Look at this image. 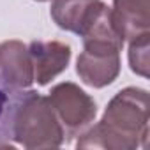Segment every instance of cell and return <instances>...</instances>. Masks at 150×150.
I'll return each instance as SVG.
<instances>
[{
  "label": "cell",
  "mask_w": 150,
  "mask_h": 150,
  "mask_svg": "<svg viewBox=\"0 0 150 150\" xmlns=\"http://www.w3.org/2000/svg\"><path fill=\"white\" fill-rule=\"evenodd\" d=\"M20 90L0 85V148L13 146V110Z\"/></svg>",
  "instance_id": "obj_9"
},
{
  "label": "cell",
  "mask_w": 150,
  "mask_h": 150,
  "mask_svg": "<svg viewBox=\"0 0 150 150\" xmlns=\"http://www.w3.org/2000/svg\"><path fill=\"white\" fill-rule=\"evenodd\" d=\"M34 81L44 87L64 72L71 60V46L60 41H32L28 44Z\"/></svg>",
  "instance_id": "obj_6"
},
{
  "label": "cell",
  "mask_w": 150,
  "mask_h": 150,
  "mask_svg": "<svg viewBox=\"0 0 150 150\" xmlns=\"http://www.w3.org/2000/svg\"><path fill=\"white\" fill-rule=\"evenodd\" d=\"M148 42H150V32L129 41V65L132 72L139 74L143 78H148V67H150Z\"/></svg>",
  "instance_id": "obj_10"
},
{
  "label": "cell",
  "mask_w": 150,
  "mask_h": 150,
  "mask_svg": "<svg viewBox=\"0 0 150 150\" xmlns=\"http://www.w3.org/2000/svg\"><path fill=\"white\" fill-rule=\"evenodd\" d=\"M111 18L124 41L148 34L150 0H113Z\"/></svg>",
  "instance_id": "obj_8"
},
{
  "label": "cell",
  "mask_w": 150,
  "mask_h": 150,
  "mask_svg": "<svg viewBox=\"0 0 150 150\" xmlns=\"http://www.w3.org/2000/svg\"><path fill=\"white\" fill-rule=\"evenodd\" d=\"M104 6L103 0H53L50 14L62 30L81 37Z\"/></svg>",
  "instance_id": "obj_7"
},
{
  "label": "cell",
  "mask_w": 150,
  "mask_h": 150,
  "mask_svg": "<svg viewBox=\"0 0 150 150\" xmlns=\"http://www.w3.org/2000/svg\"><path fill=\"white\" fill-rule=\"evenodd\" d=\"M13 139L28 148H57L64 143V127L50 97L34 90L18 92L13 110Z\"/></svg>",
  "instance_id": "obj_2"
},
{
  "label": "cell",
  "mask_w": 150,
  "mask_h": 150,
  "mask_svg": "<svg viewBox=\"0 0 150 150\" xmlns=\"http://www.w3.org/2000/svg\"><path fill=\"white\" fill-rule=\"evenodd\" d=\"M80 136L78 148H145L148 141V92L138 87L120 90L108 103L103 118Z\"/></svg>",
  "instance_id": "obj_1"
},
{
  "label": "cell",
  "mask_w": 150,
  "mask_h": 150,
  "mask_svg": "<svg viewBox=\"0 0 150 150\" xmlns=\"http://www.w3.org/2000/svg\"><path fill=\"white\" fill-rule=\"evenodd\" d=\"M48 97L64 127L65 139L83 134L96 120L97 115L96 101L71 81L55 85Z\"/></svg>",
  "instance_id": "obj_4"
},
{
  "label": "cell",
  "mask_w": 150,
  "mask_h": 150,
  "mask_svg": "<svg viewBox=\"0 0 150 150\" xmlns=\"http://www.w3.org/2000/svg\"><path fill=\"white\" fill-rule=\"evenodd\" d=\"M125 41L113 27H99L83 35V51L76 60L80 80L94 88L111 85L120 72V51Z\"/></svg>",
  "instance_id": "obj_3"
},
{
  "label": "cell",
  "mask_w": 150,
  "mask_h": 150,
  "mask_svg": "<svg viewBox=\"0 0 150 150\" xmlns=\"http://www.w3.org/2000/svg\"><path fill=\"white\" fill-rule=\"evenodd\" d=\"M35 2H48V0H35Z\"/></svg>",
  "instance_id": "obj_11"
},
{
  "label": "cell",
  "mask_w": 150,
  "mask_h": 150,
  "mask_svg": "<svg viewBox=\"0 0 150 150\" xmlns=\"http://www.w3.org/2000/svg\"><path fill=\"white\" fill-rule=\"evenodd\" d=\"M0 81L13 90H25L34 83L28 44L18 39L0 42Z\"/></svg>",
  "instance_id": "obj_5"
}]
</instances>
